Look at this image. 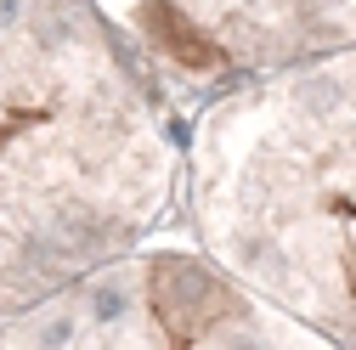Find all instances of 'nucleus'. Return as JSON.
<instances>
[{
    "label": "nucleus",
    "instance_id": "f257e3e1",
    "mask_svg": "<svg viewBox=\"0 0 356 350\" xmlns=\"http://www.w3.org/2000/svg\"><path fill=\"white\" fill-rule=\"evenodd\" d=\"M170 192L142 46L97 0H0V317L108 272Z\"/></svg>",
    "mask_w": 356,
    "mask_h": 350
},
{
    "label": "nucleus",
    "instance_id": "f03ea898",
    "mask_svg": "<svg viewBox=\"0 0 356 350\" xmlns=\"http://www.w3.org/2000/svg\"><path fill=\"white\" fill-rule=\"evenodd\" d=\"M193 232L294 333L356 339V46L238 79L187 158Z\"/></svg>",
    "mask_w": 356,
    "mask_h": 350
},
{
    "label": "nucleus",
    "instance_id": "7ed1b4c3",
    "mask_svg": "<svg viewBox=\"0 0 356 350\" xmlns=\"http://www.w3.org/2000/svg\"><path fill=\"white\" fill-rule=\"evenodd\" d=\"M142 57L187 79H249L356 46V0H108Z\"/></svg>",
    "mask_w": 356,
    "mask_h": 350
}]
</instances>
